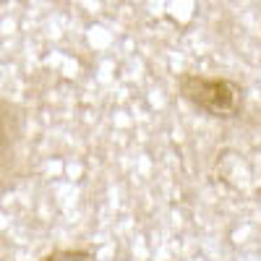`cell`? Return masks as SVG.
<instances>
[{
    "instance_id": "1",
    "label": "cell",
    "mask_w": 261,
    "mask_h": 261,
    "mask_svg": "<svg viewBox=\"0 0 261 261\" xmlns=\"http://www.w3.org/2000/svg\"><path fill=\"white\" fill-rule=\"evenodd\" d=\"M180 97L204 115L232 118L243 102V89L230 79H206L199 73H183L178 79Z\"/></svg>"
},
{
    "instance_id": "2",
    "label": "cell",
    "mask_w": 261,
    "mask_h": 261,
    "mask_svg": "<svg viewBox=\"0 0 261 261\" xmlns=\"http://www.w3.org/2000/svg\"><path fill=\"white\" fill-rule=\"evenodd\" d=\"M21 141H24V118L16 105L0 99V191L16 172Z\"/></svg>"
},
{
    "instance_id": "3",
    "label": "cell",
    "mask_w": 261,
    "mask_h": 261,
    "mask_svg": "<svg viewBox=\"0 0 261 261\" xmlns=\"http://www.w3.org/2000/svg\"><path fill=\"white\" fill-rule=\"evenodd\" d=\"M42 261H94V256L89 251H73V248H63V251H53L50 256H45Z\"/></svg>"
}]
</instances>
